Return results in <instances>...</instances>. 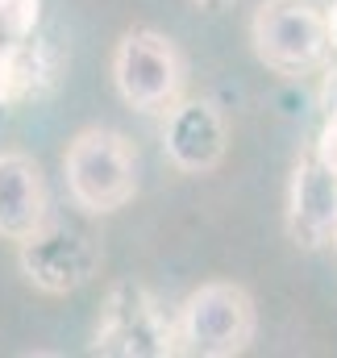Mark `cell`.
I'll return each instance as SVG.
<instances>
[{
  "label": "cell",
  "mask_w": 337,
  "mask_h": 358,
  "mask_svg": "<svg viewBox=\"0 0 337 358\" xmlns=\"http://www.w3.org/2000/svg\"><path fill=\"white\" fill-rule=\"evenodd\" d=\"M258 308L242 283H200L175 317L179 350L196 358H234L254 342Z\"/></svg>",
  "instance_id": "obj_3"
},
{
  "label": "cell",
  "mask_w": 337,
  "mask_h": 358,
  "mask_svg": "<svg viewBox=\"0 0 337 358\" xmlns=\"http://www.w3.org/2000/svg\"><path fill=\"white\" fill-rule=\"evenodd\" d=\"M46 221H50V192H46L42 167L21 150H4L0 155V238L21 242Z\"/></svg>",
  "instance_id": "obj_9"
},
{
  "label": "cell",
  "mask_w": 337,
  "mask_h": 358,
  "mask_svg": "<svg viewBox=\"0 0 337 358\" xmlns=\"http://www.w3.org/2000/svg\"><path fill=\"white\" fill-rule=\"evenodd\" d=\"M17 263L38 292L67 296V292L84 287L92 275H100L104 255L87 229H76V225L50 217L42 229H34L29 238L17 242Z\"/></svg>",
  "instance_id": "obj_6"
},
{
  "label": "cell",
  "mask_w": 337,
  "mask_h": 358,
  "mask_svg": "<svg viewBox=\"0 0 337 358\" xmlns=\"http://www.w3.org/2000/svg\"><path fill=\"white\" fill-rule=\"evenodd\" d=\"M63 179H67V196L84 213L104 217V213L125 208L138 196V155H134V142L125 134L100 129V125L76 134L67 155H63Z\"/></svg>",
  "instance_id": "obj_1"
},
{
  "label": "cell",
  "mask_w": 337,
  "mask_h": 358,
  "mask_svg": "<svg viewBox=\"0 0 337 358\" xmlns=\"http://www.w3.org/2000/svg\"><path fill=\"white\" fill-rule=\"evenodd\" d=\"M113 84L117 96L138 113H167L183 100L187 63L179 46L159 29H129L113 50Z\"/></svg>",
  "instance_id": "obj_5"
},
{
  "label": "cell",
  "mask_w": 337,
  "mask_h": 358,
  "mask_svg": "<svg viewBox=\"0 0 337 358\" xmlns=\"http://www.w3.org/2000/svg\"><path fill=\"white\" fill-rule=\"evenodd\" d=\"M4 104H17V92H13V63H8V42H0V108Z\"/></svg>",
  "instance_id": "obj_11"
},
{
  "label": "cell",
  "mask_w": 337,
  "mask_h": 358,
  "mask_svg": "<svg viewBox=\"0 0 337 358\" xmlns=\"http://www.w3.org/2000/svg\"><path fill=\"white\" fill-rule=\"evenodd\" d=\"M92 350L117 358H167L179 355V338H175V321L150 287L134 279H117L104 296Z\"/></svg>",
  "instance_id": "obj_4"
},
{
  "label": "cell",
  "mask_w": 337,
  "mask_h": 358,
  "mask_svg": "<svg viewBox=\"0 0 337 358\" xmlns=\"http://www.w3.org/2000/svg\"><path fill=\"white\" fill-rule=\"evenodd\" d=\"M42 21V0H0V38L21 42L38 29Z\"/></svg>",
  "instance_id": "obj_10"
},
{
  "label": "cell",
  "mask_w": 337,
  "mask_h": 358,
  "mask_svg": "<svg viewBox=\"0 0 337 358\" xmlns=\"http://www.w3.org/2000/svg\"><path fill=\"white\" fill-rule=\"evenodd\" d=\"M325 21H329V50H337V0L325 4Z\"/></svg>",
  "instance_id": "obj_13"
},
{
  "label": "cell",
  "mask_w": 337,
  "mask_h": 358,
  "mask_svg": "<svg viewBox=\"0 0 337 358\" xmlns=\"http://www.w3.org/2000/svg\"><path fill=\"white\" fill-rule=\"evenodd\" d=\"M321 108H325V125L337 129V76L325 84V96H321Z\"/></svg>",
  "instance_id": "obj_12"
},
{
  "label": "cell",
  "mask_w": 337,
  "mask_h": 358,
  "mask_svg": "<svg viewBox=\"0 0 337 358\" xmlns=\"http://www.w3.org/2000/svg\"><path fill=\"white\" fill-rule=\"evenodd\" d=\"M287 234L304 250H325L337 242V171L308 146L287 183Z\"/></svg>",
  "instance_id": "obj_7"
},
{
  "label": "cell",
  "mask_w": 337,
  "mask_h": 358,
  "mask_svg": "<svg viewBox=\"0 0 337 358\" xmlns=\"http://www.w3.org/2000/svg\"><path fill=\"white\" fill-rule=\"evenodd\" d=\"M250 42L275 76H308L329 59V21L317 0H262L250 17Z\"/></svg>",
  "instance_id": "obj_2"
},
{
  "label": "cell",
  "mask_w": 337,
  "mask_h": 358,
  "mask_svg": "<svg viewBox=\"0 0 337 358\" xmlns=\"http://www.w3.org/2000/svg\"><path fill=\"white\" fill-rule=\"evenodd\" d=\"M225 150H229V129L213 100H179L167 108L163 155L171 159V167H179L183 176H208L221 167Z\"/></svg>",
  "instance_id": "obj_8"
},
{
  "label": "cell",
  "mask_w": 337,
  "mask_h": 358,
  "mask_svg": "<svg viewBox=\"0 0 337 358\" xmlns=\"http://www.w3.org/2000/svg\"><path fill=\"white\" fill-rule=\"evenodd\" d=\"M192 4H200V8H208V13H221V8H229L234 0H192Z\"/></svg>",
  "instance_id": "obj_14"
}]
</instances>
